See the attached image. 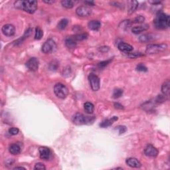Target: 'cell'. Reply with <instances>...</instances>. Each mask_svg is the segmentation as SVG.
I'll return each instance as SVG.
<instances>
[{
  "label": "cell",
  "mask_w": 170,
  "mask_h": 170,
  "mask_svg": "<svg viewBox=\"0 0 170 170\" xmlns=\"http://www.w3.org/2000/svg\"><path fill=\"white\" fill-rule=\"evenodd\" d=\"M89 81L90 83V87L93 91H97L100 89V79L98 76L94 74H90L89 76Z\"/></svg>",
  "instance_id": "52a82bcc"
},
{
  "label": "cell",
  "mask_w": 170,
  "mask_h": 170,
  "mask_svg": "<svg viewBox=\"0 0 170 170\" xmlns=\"http://www.w3.org/2000/svg\"><path fill=\"white\" fill-rule=\"evenodd\" d=\"M123 90L121 89H116L114 90L113 92V98H118L122 96Z\"/></svg>",
  "instance_id": "f1b7e54d"
},
{
  "label": "cell",
  "mask_w": 170,
  "mask_h": 170,
  "mask_svg": "<svg viewBox=\"0 0 170 170\" xmlns=\"http://www.w3.org/2000/svg\"><path fill=\"white\" fill-rule=\"evenodd\" d=\"M110 61H111V60H108V61H105L101 62V63H98V67L100 68H101L105 67L106 66H107L108 65H109V64L110 63Z\"/></svg>",
  "instance_id": "e575fe53"
},
{
  "label": "cell",
  "mask_w": 170,
  "mask_h": 170,
  "mask_svg": "<svg viewBox=\"0 0 170 170\" xmlns=\"http://www.w3.org/2000/svg\"><path fill=\"white\" fill-rule=\"evenodd\" d=\"M145 20V18L144 17L142 16V15H139V16L136 17L135 19H134V23H143V21Z\"/></svg>",
  "instance_id": "4dcf8cb0"
},
{
  "label": "cell",
  "mask_w": 170,
  "mask_h": 170,
  "mask_svg": "<svg viewBox=\"0 0 170 170\" xmlns=\"http://www.w3.org/2000/svg\"><path fill=\"white\" fill-rule=\"evenodd\" d=\"M114 107H115V108L117 109H120V110L124 109L123 106L121 105L120 104H119V103H115V104H114Z\"/></svg>",
  "instance_id": "8d00e7d4"
},
{
  "label": "cell",
  "mask_w": 170,
  "mask_h": 170,
  "mask_svg": "<svg viewBox=\"0 0 170 170\" xmlns=\"http://www.w3.org/2000/svg\"><path fill=\"white\" fill-rule=\"evenodd\" d=\"M145 155L148 157H156L158 154V150L152 145H147L144 150Z\"/></svg>",
  "instance_id": "8fae6325"
},
{
  "label": "cell",
  "mask_w": 170,
  "mask_h": 170,
  "mask_svg": "<svg viewBox=\"0 0 170 170\" xmlns=\"http://www.w3.org/2000/svg\"><path fill=\"white\" fill-rule=\"evenodd\" d=\"M152 37H153L151 35H142L139 37V40L142 42V43H146V42L151 41L152 39Z\"/></svg>",
  "instance_id": "d4e9b609"
},
{
  "label": "cell",
  "mask_w": 170,
  "mask_h": 170,
  "mask_svg": "<svg viewBox=\"0 0 170 170\" xmlns=\"http://www.w3.org/2000/svg\"><path fill=\"white\" fill-rule=\"evenodd\" d=\"M162 91L163 94L168 96L169 95L170 92V82L169 79L165 81L162 87Z\"/></svg>",
  "instance_id": "9a60e30c"
},
{
  "label": "cell",
  "mask_w": 170,
  "mask_h": 170,
  "mask_svg": "<svg viewBox=\"0 0 170 170\" xmlns=\"http://www.w3.org/2000/svg\"><path fill=\"white\" fill-rule=\"evenodd\" d=\"M65 45L68 48H74L76 46V41L72 38V37H68L65 40Z\"/></svg>",
  "instance_id": "44dd1931"
},
{
  "label": "cell",
  "mask_w": 170,
  "mask_h": 170,
  "mask_svg": "<svg viewBox=\"0 0 170 170\" xmlns=\"http://www.w3.org/2000/svg\"><path fill=\"white\" fill-rule=\"evenodd\" d=\"M85 3L86 4H87L88 5H91V6L94 5V3L92 1H85Z\"/></svg>",
  "instance_id": "74e56055"
},
{
  "label": "cell",
  "mask_w": 170,
  "mask_h": 170,
  "mask_svg": "<svg viewBox=\"0 0 170 170\" xmlns=\"http://www.w3.org/2000/svg\"><path fill=\"white\" fill-rule=\"evenodd\" d=\"M101 23L99 21L97 20H92L89 21L88 23V27L92 31H98L100 28Z\"/></svg>",
  "instance_id": "e0dca14e"
},
{
  "label": "cell",
  "mask_w": 170,
  "mask_h": 170,
  "mask_svg": "<svg viewBox=\"0 0 170 170\" xmlns=\"http://www.w3.org/2000/svg\"><path fill=\"white\" fill-rule=\"evenodd\" d=\"M126 164L128 166L133 167V168H139L142 165L141 163L136 158H128L126 161Z\"/></svg>",
  "instance_id": "4fadbf2b"
},
{
  "label": "cell",
  "mask_w": 170,
  "mask_h": 170,
  "mask_svg": "<svg viewBox=\"0 0 170 170\" xmlns=\"http://www.w3.org/2000/svg\"><path fill=\"white\" fill-rule=\"evenodd\" d=\"M149 28V26L148 25H146V24H144V25H138V26H136V27H134L132 28V32L134 33L135 34H138V33H142L143 31H146Z\"/></svg>",
  "instance_id": "2e32d148"
},
{
  "label": "cell",
  "mask_w": 170,
  "mask_h": 170,
  "mask_svg": "<svg viewBox=\"0 0 170 170\" xmlns=\"http://www.w3.org/2000/svg\"><path fill=\"white\" fill-rule=\"evenodd\" d=\"M61 4L64 8H65L67 9H71V8H73V6H74L73 1H68V0H64V1H62Z\"/></svg>",
  "instance_id": "cb8c5ba5"
},
{
  "label": "cell",
  "mask_w": 170,
  "mask_h": 170,
  "mask_svg": "<svg viewBox=\"0 0 170 170\" xmlns=\"http://www.w3.org/2000/svg\"><path fill=\"white\" fill-rule=\"evenodd\" d=\"M39 61L38 59L35 58V57H33V58H31L29 60L27 63H26V66L31 71H36L39 68Z\"/></svg>",
  "instance_id": "9c48e42d"
},
{
  "label": "cell",
  "mask_w": 170,
  "mask_h": 170,
  "mask_svg": "<svg viewBox=\"0 0 170 170\" xmlns=\"http://www.w3.org/2000/svg\"><path fill=\"white\" fill-rule=\"evenodd\" d=\"M40 158L44 160H47L50 158L51 150L47 147H40L39 149Z\"/></svg>",
  "instance_id": "7c38bea8"
},
{
  "label": "cell",
  "mask_w": 170,
  "mask_h": 170,
  "mask_svg": "<svg viewBox=\"0 0 170 170\" xmlns=\"http://www.w3.org/2000/svg\"><path fill=\"white\" fill-rule=\"evenodd\" d=\"M138 7V2L136 1H130L128 5V14H132L135 12Z\"/></svg>",
  "instance_id": "ffe728a7"
},
{
  "label": "cell",
  "mask_w": 170,
  "mask_h": 170,
  "mask_svg": "<svg viewBox=\"0 0 170 170\" xmlns=\"http://www.w3.org/2000/svg\"><path fill=\"white\" fill-rule=\"evenodd\" d=\"M19 129L17 128H11L9 130V133H10L11 135L15 136L17 135V134L19 133Z\"/></svg>",
  "instance_id": "1f68e13d"
},
{
  "label": "cell",
  "mask_w": 170,
  "mask_h": 170,
  "mask_svg": "<svg viewBox=\"0 0 170 170\" xmlns=\"http://www.w3.org/2000/svg\"><path fill=\"white\" fill-rule=\"evenodd\" d=\"M118 47L119 50L121 51L122 52L126 53H130V52L133 51V47L132 45L126 43H122V42L118 44Z\"/></svg>",
  "instance_id": "5bb4252c"
},
{
  "label": "cell",
  "mask_w": 170,
  "mask_h": 170,
  "mask_svg": "<svg viewBox=\"0 0 170 170\" xmlns=\"http://www.w3.org/2000/svg\"><path fill=\"white\" fill-rule=\"evenodd\" d=\"M2 32L5 35V36H13L15 33V28L13 25L11 24H6V25H3V27L1 29Z\"/></svg>",
  "instance_id": "30bf717a"
},
{
  "label": "cell",
  "mask_w": 170,
  "mask_h": 170,
  "mask_svg": "<svg viewBox=\"0 0 170 170\" xmlns=\"http://www.w3.org/2000/svg\"><path fill=\"white\" fill-rule=\"evenodd\" d=\"M17 8L21 9L29 14H34L37 8V1H17L15 3Z\"/></svg>",
  "instance_id": "6da1fadb"
},
{
  "label": "cell",
  "mask_w": 170,
  "mask_h": 170,
  "mask_svg": "<svg viewBox=\"0 0 170 170\" xmlns=\"http://www.w3.org/2000/svg\"><path fill=\"white\" fill-rule=\"evenodd\" d=\"M10 150V152L13 155H17V154H20L21 151V147L17 144V143H14V144H12L9 148Z\"/></svg>",
  "instance_id": "d6986e66"
},
{
  "label": "cell",
  "mask_w": 170,
  "mask_h": 170,
  "mask_svg": "<svg viewBox=\"0 0 170 170\" xmlns=\"http://www.w3.org/2000/svg\"><path fill=\"white\" fill-rule=\"evenodd\" d=\"M43 2L45 3H47V4H53L54 3L55 1H53V0H49V1H47V0H43Z\"/></svg>",
  "instance_id": "f35d334b"
},
{
  "label": "cell",
  "mask_w": 170,
  "mask_h": 170,
  "mask_svg": "<svg viewBox=\"0 0 170 170\" xmlns=\"http://www.w3.org/2000/svg\"><path fill=\"white\" fill-rule=\"evenodd\" d=\"M57 49V44L54 40L51 39H48L45 42L42 47V51L45 54H50L55 51Z\"/></svg>",
  "instance_id": "8992f818"
},
{
  "label": "cell",
  "mask_w": 170,
  "mask_h": 170,
  "mask_svg": "<svg viewBox=\"0 0 170 170\" xmlns=\"http://www.w3.org/2000/svg\"><path fill=\"white\" fill-rule=\"evenodd\" d=\"M84 108H85V110L87 113H88V114L93 113L94 107V105L92 104V103L89 102H86L85 104V105H84Z\"/></svg>",
  "instance_id": "7402d4cb"
},
{
  "label": "cell",
  "mask_w": 170,
  "mask_h": 170,
  "mask_svg": "<svg viewBox=\"0 0 170 170\" xmlns=\"http://www.w3.org/2000/svg\"><path fill=\"white\" fill-rule=\"evenodd\" d=\"M54 92L58 98L64 99L68 96V90L65 85L61 83H57L55 85Z\"/></svg>",
  "instance_id": "5b68a950"
},
{
  "label": "cell",
  "mask_w": 170,
  "mask_h": 170,
  "mask_svg": "<svg viewBox=\"0 0 170 170\" xmlns=\"http://www.w3.org/2000/svg\"><path fill=\"white\" fill-rule=\"evenodd\" d=\"M34 169H37V170H44V169H45V166L44 165L43 163H36V164H35Z\"/></svg>",
  "instance_id": "d6a6232c"
},
{
  "label": "cell",
  "mask_w": 170,
  "mask_h": 170,
  "mask_svg": "<svg viewBox=\"0 0 170 170\" xmlns=\"http://www.w3.org/2000/svg\"><path fill=\"white\" fill-rule=\"evenodd\" d=\"M116 129H117V130H118V131H119V133H120V134H123V133H124V132L126 131V126H118V127H116Z\"/></svg>",
  "instance_id": "d590c367"
},
{
  "label": "cell",
  "mask_w": 170,
  "mask_h": 170,
  "mask_svg": "<svg viewBox=\"0 0 170 170\" xmlns=\"http://www.w3.org/2000/svg\"><path fill=\"white\" fill-rule=\"evenodd\" d=\"M94 119L92 117L85 116L81 113H76L72 116V121L76 125H83L85 124L89 123L93 121Z\"/></svg>",
  "instance_id": "277c9868"
},
{
  "label": "cell",
  "mask_w": 170,
  "mask_h": 170,
  "mask_svg": "<svg viewBox=\"0 0 170 170\" xmlns=\"http://www.w3.org/2000/svg\"><path fill=\"white\" fill-rule=\"evenodd\" d=\"M130 25H131V22H130V21L125 20L121 22L119 27H122L124 29H128L130 27Z\"/></svg>",
  "instance_id": "83f0119b"
},
{
  "label": "cell",
  "mask_w": 170,
  "mask_h": 170,
  "mask_svg": "<svg viewBox=\"0 0 170 170\" xmlns=\"http://www.w3.org/2000/svg\"><path fill=\"white\" fill-rule=\"evenodd\" d=\"M136 69L137 70H138V71H141V72H145L147 70V68L145 67L144 65H142V64H140V65L137 66Z\"/></svg>",
  "instance_id": "836d02e7"
},
{
  "label": "cell",
  "mask_w": 170,
  "mask_h": 170,
  "mask_svg": "<svg viewBox=\"0 0 170 170\" xmlns=\"http://www.w3.org/2000/svg\"><path fill=\"white\" fill-rule=\"evenodd\" d=\"M154 23L158 29H167L169 27V16L163 13H160L156 15Z\"/></svg>",
  "instance_id": "7a4b0ae2"
},
{
  "label": "cell",
  "mask_w": 170,
  "mask_h": 170,
  "mask_svg": "<svg viewBox=\"0 0 170 170\" xmlns=\"http://www.w3.org/2000/svg\"><path fill=\"white\" fill-rule=\"evenodd\" d=\"M76 13L79 16L85 17L89 16L91 14L92 10L89 8L86 7V6H81V7H79L76 9Z\"/></svg>",
  "instance_id": "ba28073f"
},
{
  "label": "cell",
  "mask_w": 170,
  "mask_h": 170,
  "mask_svg": "<svg viewBox=\"0 0 170 170\" xmlns=\"http://www.w3.org/2000/svg\"><path fill=\"white\" fill-rule=\"evenodd\" d=\"M25 169V167H15V168H14V169Z\"/></svg>",
  "instance_id": "ab89813d"
},
{
  "label": "cell",
  "mask_w": 170,
  "mask_h": 170,
  "mask_svg": "<svg viewBox=\"0 0 170 170\" xmlns=\"http://www.w3.org/2000/svg\"><path fill=\"white\" fill-rule=\"evenodd\" d=\"M43 35V32L40 27H37L35 29V39L37 40H39L42 38Z\"/></svg>",
  "instance_id": "484cf974"
},
{
  "label": "cell",
  "mask_w": 170,
  "mask_h": 170,
  "mask_svg": "<svg viewBox=\"0 0 170 170\" xmlns=\"http://www.w3.org/2000/svg\"><path fill=\"white\" fill-rule=\"evenodd\" d=\"M88 37V35L87 33H80L75 35L74 36H72V38H73L76 41H83L85 40Z\"/></svg>",
  "instance_id": "603a6c76"
},
{
  "label": "cell",
  "mask_w": 170,
  "mask_h": 170,
  "mask_svg": "<svg viewBox=\"0 0 170 170\" xmlns=\"http://www.w3.org/2000/svg\"><path fill=\"white\" fill-rule=\"evenodd\" d=\"M59 67V63L56 61H53L49 65V68L51 70H55Z\"/></svg>",
  "instance_id": "f546056e"
},
{
  "label": "cell",
  "mask_w": 170,
  "mask_h": 170,
  "mask_svg": "<svg viewBox=\"0 0 170 170\" xmlns=\"http://www.w3.org/2000/svg\"><path fill=\"white\" fill-rule=\"evenodd\" d=\"M116 120H118V117L114 116V117H112V118L107 119V120H105L104 121H103V122L100 124V127H102V128L109 127V126H111L112 124H113Z\"/></svg>",
  "instance_id": "ac0fdd59"
},
{
  "label": "cell",
  "mask_w": 170,
  "mask_h": 170,
  "mask_svg": "<svg viewBox=\"0 0 170 170\" xmlns=\"http://www.w3.org/2000/svg\"><path fill=\"white\" fill-rule=\"evenodd\" d=\"M67 25H68V20L67 19H61L58 24V28L61 30L65 29L66 27L67 26Z\"/></svg>",
  "instance_id": "4316f807"
},
{
  "label": "cell",
  "mask_w": 170,
  "mask_h": 170,
  "mask_svg": "<svg viewBox=\"0 0 170 170\" xmlns=\"http://www.w3.org/2000/svg\"><path fill=\"white\" fill-rule=\"evenodd\" d=\"M167 45L166 44H150L147 46L145 53L149 55L157 54L163 52L167 49Z\"/></svg>",
  "instance_id": "3957f363"
}]
</instances>
